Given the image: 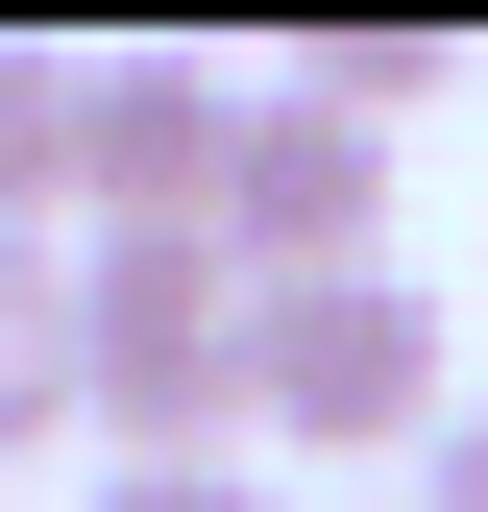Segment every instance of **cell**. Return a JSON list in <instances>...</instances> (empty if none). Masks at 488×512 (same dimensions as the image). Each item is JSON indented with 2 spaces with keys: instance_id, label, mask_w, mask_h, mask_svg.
I'll list each match as a JSON object with an SVG mask.
<instances>
[{
  "instance_id": "9",
  "label": "cell",
  "mask_w": 488,
  "mask_h": 512,
  "mask_svg": "<svg viewBox=\"0 0 488 512\" xmlns=\"http://www.w3.org/2000/svg\"><path fill=\"white\" fill-rule=\"evenodd\" d=\"M415 512H488V391H464L440 439H415Z\"/></svg>"
},
{
  "instance_id": "5",
  "label": "cell",
  "mask_w": 488,
  "mask_h": 512,
  "mask_svg": "<svg viewBox=\"0 0 488 512\" xmlns=\"http://www.w3.org/2000/svg\"><path fill=\"white\" fill-rule=\"evenodd\" d=\"M74 415H98V293H74V244H0V464Z\"/></svg>"
},
{
  "instance_id": "7",
  "label": "cell",
  "mask_w": 488,
  "mask_h": 512,
  "mask_svg": "<svg viewBox=\"0 0 488 512\" xmlns=\"http://www.w3.org/2000/svg\"><path fill=\"white\" fill-rule=\"evenodd\" d=\"M440 74H464V25H318V49H293L269 98H318V122H366V147H391V122L440 98Z\"/></svg>"
},
{
  "instance_id": "6",
  "label": "cell",
  "mask_w": 488,
  "mask_h": 512,
  "mask_svg": "<svg viewBox=\"0 0 488 512\" xmlns=\"http://www.w3.org/2000/svg\"><path fill=\"white\" fill-rule=\"evenodd\" d=\"M49 220H74V49L0 25V244H49Z\"/></svg>"
},
{
  "instance_id": "8",
  "label": "cell",
  "mask_w": 488,
  "mask_h": 512,
  "mask_svg": "<svg viewBox=\"0 0 488 512\" xmlns=\"http://www.w3.org/2000/svg\"><path fill=\"white\" fill-rule=\"evenodd\" d=\"M98 512H269V464H244V439L220 464H98Z\"/></svg>"
},
{
  "instance_id": "1",
  "label": "cell",
  "mask_w": 488,
  "mask_h": 512,
  "mask_svg": "<svg viewBox=\"0 0 488 512\" xmlns=\"http://www.w3.org/2000/svg\"><path fill=\"white\" fill-rule=\"evenodd\" d=\"M440 415H464V366H440V293H415V269L244 293V439H318V464H415Z\"/></svg>"
},
{
  "instance_id": "3",
  "label": "cell",
  "mask_w": 488,
  "mask_h": 512,
  "mask_svg": "<svg viewBox=\"0 0 488 512\" xmlns=\"http://www.w3.org/2000/svg\"><path fill=\"white\" fill-rule=\"evenodd\" d=\"M74 293H98V439L220 464L244 439V244H74Z\"/></svg>"
},
{
  "instance_id": "2",
  "label": "cell",
  "mask_w": 488,
  "mask_h": 512,
  "mask_svg": "<svg viewBox=\"0 0 488 512\" xmlns=\"http://www.w3.org/2000/svg\"><path fill=\"white\" fill-rule=\"evenodd\" d=\"M269 74L220 49H74V244H220Z\"/></svg>"
},
{
  "instance_id": "4",
  "label": "cell",
  "mask_w": 488,
  "mask_h": 512,
  "mask_svg": "<svg viewBox=\"0 0 488 512\" xmlns=\"http://www.w3.org/2000/svg\"><path fill=\"white\" fill-rule=\"evenodd\" d=\"M391 147L366 122H318V98H269L244 122V196H220V244H244V293H342V269H391Z\"/></svg>"
}]
</instances>
